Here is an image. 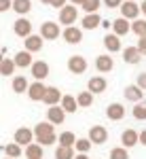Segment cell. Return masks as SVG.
Returning <instances> with one entry per match:
<instances>
[{
    "label": "cell",
    "mask_w": 146,
    "mask_h": 159,
    "mask_svg": "<svg viewBox=\"0 0 146 159\" xmlns=\"http://www.w3.org/2000/svg\"><path fill=\"white\" fill-rule=\"evenodd\" d=\"M34 138H36L38 144H42V147H51V144H55L57 136H55V127H53V123H51V121L38 123L36 127H34Z\"/></svg>",
    "instance_id": "cell-1"
},
{
    "label": "cell",
    "mask_w": 146,
    "mask_h": 159,
    "mask_svg": "<svg viewBox=\"0 0 146 159\" xmlns=\"http://www.w3.org/2000/svg\"><path fill=\"white\" fill-rule=\"evenodd\" d=\"M119 9H121V17H125V19H138V15L142 13L140 4L135 0H123V4Z\"/></svg>",
    "instance_id": "cell-2"
},
{
    "label": "cell",
    "mask_w": 146,
    "mask_h": 159,
    "mask_svg": "<svg viewBox=\"0 0 146 159\" xmlns=\"http://www.w3.org/2000/svg\"><path fill=\"white\" fill-rule=\"evenodd\" d=\"M76 17H78V9H76L74 4H66V7L60 9V24L72 25L74 21H76Z\"/></svg>",
    "instance_id": "cell-3"
},
{
    "label": "cell",
    "mask_w": 146,
    "mask_h": 159,
    "mask_svg": "<svg viewBox=\"0 0 146 159\" xmlns=\"http://www.w3.org/2000/svg\"><path fill=\"white\" fill-rule=\"evenodd\" d=\"M61 36H64V40L68 45H78L83 40V30L76 28V25H66V30L61 32Z\"/></svg>",
    "instance_id": "cell-4"
},
{
    "label": "cell",
    "mask_w": 146,
    "mask_h": 159,
    "mask_svg": "<svg viewBox=\"0 0 146 159\" xmlns=\"http://www.w3.org/2000/svg\"><path fill=\"white\" fill-rule=\"evenodd\" d=\"M60 34H61L60 24H55V21H45V24L40 25V36L45 38V40H55Z\"/></svg>",
    "instance_id": "cell-5"
},
{
    "label": "cell",
    "mask_w": 146,
    "mask_h": 159,
    "mask_svg": "<svg viewBox=\"0 0 146 159\" xmlns=\"http://www.w3.org/2000/svg\"><path fill=\"white\" fill-rule=\"evenodd\" d=\"M45 91H47V85H45L42 81H34L32 85L28 87V98L32 100V102H42Z\"/></svg>",
    "instance_id": "cell-6"
},
{
    "label": "cell",
    "mask_w": 146,
    "mask_h": 159,
    "mask_svg": "<svg viewBox=\"0 0 146 159\" xmlns=\"http://www.w3.org/2000/svg\"><path fill=\"white\" fill-rule=\"evenodd\" d=\"M93 144H104L106 140H108V129L104 127V125H93L91 129H89V136H87Z\"/></svg>",
    "instance_id": "cell-7"
},
{
    "label": "cell",
    "mask_w": 146,
    "mask_h": 159,
    "mask_svg": "<svg viewBox=\"0 0 146 159\" xmlns=\"http://www.w3.org/2000/svg\"><path fill=\"white\" fill-rule=\"evenodd\" d=\"M66 110L61 108L60 104H55V106H49V110H47V121H51L53 125H61V123L66 121Z\"/></svg>",
    "instance_id": "cell-8"
},
{
    "label": "cell",
    "mask_w": 146,
    "mask_h": 159,
    "mask_svg": "<svg viewBox=\"0 0 146 159\" xmlns=\"http://www.w3.org/2000/svg\"><path fill=\"white\" fill-rule=\"evenodd\" d=\"M13 32H15L19 38H28L30 34H32V24H30L25 17H19V19L13 24Z\"/></svg>",
    "instance_id": "cell-9"
},
{
    "label": "cell",
    "mask_w": 146,
    "mask_h": 159,
    "mask_svg": "<svg viewBox=\"0 0 146 159\" xmlns=\"http://www.w3.org/2000/svg\"><path fill=\"white\" fill-rule=\"evenodd\" d=\"M30 72H32V76H34L36 81H45V79L49 76V64L42 61V60H38V61H34V64L30 66Z\"/></svg>",
    "instance_id": "cell-10"
},
{
    "label": "cell",
    "mask_w": 146,
    "mask_h": 159,
    "mask_svg": "<svg viewBox=\"0 0 146 159\" xmlns=\"http://www.w3.org/2000/svg\"><path fill=\"white\" fill-rule=\"evenodd\" d=\"M106 87H108V81H106L104 76H91V79L87 81V89H89L93 96H95V93H104Z\"/></svg>",
    "instance_id": "cell-11"
},
{
    "label": "cell",
    "mask_w": 146,
    "mask_h": 159,
    "mask_svg": "<svg viewBox=\"0 0 146 159\" xmlns=\"http://www.w3.org/2000/svg\"><path fill=\"white\" fill-rule=\"evenodd\" d=\"M17 144H21V147H28V144H32L34 142V129H28V127H19L17 132H15V138H13Z\"/></svg>",
    "instance_id": "cell-12"
},
{
    "label": "cell",
    "mask_w": 146,
    "mask_h": 159,
    "mask_svg": "<svg viewBox=\"0 0 146 159\" xmlns=\"http://www.w3.org/2000/svg\"><path fill=\"white\" fill-rule=\"evenodd\" d=\"M68 70L72 74H83L87 70V60L83 55H72V57L68 60Z\"/></svg>",
    "instance_id": "cell-13"
},
{
    "label": "cell",
    "mask_w": 146,
    "mask_h": 159,
    "mask_svg": "<svg viewBox=\"0 0 146 159\" xmlns=\"http://www.w3.org/2000/svg\"><path fill=\"white\" fill-rule=\"evenodd\" d=\"M95 68H97V72H102V74L112 72V68H114V60L110 57L108 53L97 55V57H95Z\"/></svg>",
    "instance_id": "cell-14"
},
{
    "label": "cell",
    "mask_w": 146,
    "mask_h": 159,
    "mask_svg": "<svg viewBox=\"0 0 146 159\" xmlns=\"http://www.w3.org/2000/svg\"><path fill=\"white\" fill-rule=\"evenodd\" d=\"M121 144L125 148H131L135 144H140V132H135V129H125L121 134Z\"/></svg>",
    "instance_id": "cell-15"
},
{
    "label": "cell",
    "mask_w": 146,
    "mask_h": 159,
    "mask_svg": "<svg viewBox=\"0 0 146 159\" xmlns=\"http://www.w3.org/2000/svg\"><path fill=\"white\" fill-rule=\"evenodd\" d=\"M125 100L127 102H142L144 100V89L138 85H127L125 87Z\"/></svg>",
    "instance_id": "cell-16"
},
{
    "label": "cell",
    "mask_w": 146,
    "mask_h": 159,
    "mask_svg": "<svg viewBox=\"0 0 146 159\" xmlns=\"http://www.w3.org/2000/svg\"><path fill=\"white\" fill-rule=\"evenodd\" d=\"M15 66L17 68H30L32 64H34V60H32V53L28 49H24V51H19V53H15Z\"/></svg>",
    "instance_id": "cell-17"
},
{
    "label": "cell",
    "mask_w": 146,
    "mask_h": 159,
    "mask_svg": "<svg viewBox=\"0 0 146 159\" xmlns=\"http://www.w3.org/2000/svg\"><path fill=\"white\" fill-rule=\"evenodd\" d=\"M123 60H125V64H140V60H142V53H140V49L138 47H125L123 49Z\"/></svg>",
    "instance_id": "cell-18"
},
{
    "label": "cell",
    "mask_w": 146,
    "mask_h": 159,
    "mask_svg": "<svg viewBox=\"0 0 146 159\" xmlns=\"http://www.w3.org/2000/svg\"><path fill=\"white\" fill-rule=\"evenodd\" d=\"M42 102H45L47 106H55V104H60V102H61V91L57 89V87H47Z\"/></svg>",
    "instance_id": "cell-19"
},
{
    "label": "cell",
    "mask_w": 146,
    "mask_h": 159,
    "mask_svg": "<svg viewBox=\"0 0 146 159\" xmlns=\"http://www.w3.org/2000/svg\"><path fill=\"white\" fill-rule=\"evenodd\" d=\"M106 117H108L110 121H121L123 117H125V108H123V104H119V102L108 104V108H106Z\"/></svg>",
    "instance_id": "cell-20"
},
{
    "label": "cell",
    "mask_w": 146,
    "mask_h": 159,
    "mask_svg": "<svg viewBox=\"0 0 146 159\" xmlns=\"http://www.w3.org/2000/svg\"><path fill=\"white\" fill-rule=\"evenodd\" d=\"M129 30H131V25H129V19H125V17H119V19L112 21V32H114L117 36L129 34Z\"/></svg>",
    "instance_id": "cell-21"
},
{
    "label": "cell",
    "mask_w": 146,
    "mask_h": 159,
    "mask_svg": "<svg viewBox=\"0 0 146 159\" xmlns=\"http://www.w3.org/2000/svg\"><path fill=\"white\" fill-rule=\"evenodd\" d=\"M42 40H45V38L40 36V34H30V36L24 40V43H25V49L30 51V53H36V51L42 49Z\"/></svg>",
    "instance_id": "cell-22"
},
{
    "label": "cell",
    "mask_w": 146,
    "mask_h": 159,
    "mask_svg": "<svg viewBox=\"0 0 146 159\" xmlns=\"http://www.w3.org/2000/svg\"><path fill=\"white\" fill-rule=\"evenodd\" d=\"M104 47L108 49V53L121 51V36H117L114 32H112V34H106V36H104Z\"/></svg>",
    "instance_id": "cell-23"
},
{
    "label": "cell",
    "mask_w": 146,
    "mask_h": 159,
    "mask_svg": "<svg viewBox=\"0 0 146 159\" xmlns=\"http://www.w3.org/2000/svg\"><path fill=\"white\" fill-rule=\"evenodd\" d=\"M81 25H83V30H95L97 25H102V17L97 13H87L83 17V21H81Z\"/></svg>",
    "instance_id": "cell-24"
},
{
    "label": "cell",
    "mask_w": 146,
    "mask_h": 159,
    "mask_svg": "<svg viewBox=\"0 0 146 159\" xmlns=\"http://www.w3.org/2000/svg\"><path fill=\"white\" fill-rule=\"evenodd\" d=\"M32 9V0H13V11L17 13V15H28Z\"/></svg>",
    "instance_id": "cell-25"
},
{
    "label": "cell",
    "mask_w": 146,
    "mask_h": 159,
    "mask_svg": "<svg viewBox=\"0 0 146 159\" xmlns=\"http://www.w3.org/2000/svg\"><path fill=\"white\" fill-rule=\"evenodd\" d=\"M25 157L28 159H42V144L38 142H32L25 147Z\"/></svg>",
    "instance_id": "cell-26"
},
{
    "label": "cell",
    "mask_w": 146,
    "mask_h": 159,
    "mask_svg": "<svg viewBox=\"0 0 146 159\" xmlns=\"http://www.w3.org/2000/svg\"><path fill=\"white\" fill-rule=\"evenodd\" d=\"M61 108L66 112H76L78 110V102L74 96H61Z\"/></svg>",
    "instance_id": "cell-27"
},
{
    "label": "cell",
    "mask_w": 146,
    "mask_h": 159,
    "mask_svg": "<svg viewBox=\"0 0 146 159\" xmlns=\"http://www.w3.org/2000/svg\"><path fill=\"white\" fill-rule=\"evenodd\" d=\"M15 60H11V57H4V60L0 61V74L2 76H11L13 72H15Z\"/></svg>",
    "instance_id": "cell-28"
},
{
    "label": "cell",
    "mask_w": 146,
    "mask_h": 159,
    "mask_svg": "<svg viewBox=\"0 0 146 159\" xmlns=\"http://www.w3.org/2000/svg\"><path fill=\"white\" fill-rule=\"evenodd\" d=\"M28 79L25 76H15L13 79V91L15 93H28Z\"/></svg>",
    "instance_id": "cell-29"
},
{
    "label": "cell",
    "mask_w": 146,
    "mask_h": 159,
    "mask_svg": "<svg viewBox=\"0 0 146 159\" xmlns=\"http://www.w3.org/2000/svg\"><path fill=\"white\" fill-rule=\"evenodd\" d=\"M76 102H78V108H89L91 104H93V93L87 89V91H81L78 93V98H76Z\"/></svg>",
    "instance_id": "cell-30"
},
{
    "label": "cell",
    "mask_w": 146,
    "mask_h": 159,
    "mask_svg": "<svg viewBox=\"0 0 146 159\" xmlns=\"http://www.w3.org/2000/svg\"><path fill=\"white\" fill-rule=\"evenodd\" d=\"M131 115H134V119H138V121H146V102L144 100L142 102H135Z\"/></svg>",
    "instance_id": "cell-31"
},
{
    "label": "cell",
    "mask_w": 146,
    "mask_h": 159,
    "mask_svg": "<svg viewBox=\"0 0 146 159\" xmlns=\"http://www.w3.org/2000/svg\"><path fill=\"white\" fill-rule=\"evenodd\" d=\"M4 153H7V157H13V159H17V157H21V144H17L15 140H13L11 144H7L4 147Z\"/></svg>",
    "instance_id": "cell-32"
},
{
    "label": "cell",
    "mask_w": 146,
    "mask_h": 159,
    "mask_svg": "<svg viewBox=\"0 0 146 159\" xmlns=\"http://www.w3.org/2000/svg\"><path fill=\"white\" fill-rule=\"evenodd\" d=\"M131 32H134L135 36H146V19H134V24H131Z\"/></svg>",
    "instance_id": "cell-33"
},
{
    "label": "cell",
    "mask_w": 146,
    "mask_h": 159,
    "mask_svg": "<svg viewBox=\"0 0 146 159\" xmlns=\"http://www.w3.org/2000/svg\"><path fill=\"white\" fill-rule=\"evenodd\" d=\"M55 159H74V147H57Z\"/></svg>",
    "instance_id": "cell-34"
},
{
    "label": "cell",
    "mask_w": 146,
    "mask_h": 159,
    "mask_svg": "<svg viewBox=\"0 0 146 159\" xmlns=\"http://www.w3.org/2000/svg\"><path fill=\"white\" fill-rule=\"evenodd\" d=\"M91 147H93V142H91L89 138H78V140L74 142V148H76L78 153H89Z\"/></svg>",
    "instance_id": "cell-35"
},
{
    "label": "cell",
    "mask_w": 146,
    "mask_h": 159,
    "mask_svg": "<svg viewBox=\"0 0 146 159\" xmlns=\"http://www.w3.org/2000/svg\"><path fill=\"white\" fill-rule=\"evenodd\" d=\"M60 140V147H74V142H76V136L72 132H64V134L57 138Z\"/></svg>",
    "instance_id": "cell-36"
},
{
    "label": "cell",
    "mask_w": 146,
    "mask_h": 159,
    "mask_svg": "<svg viewBox=\"0 0 146 159\" xmlns=\"http://www.w3.org/2000/svg\"><path fill=\"white\" fill-rule=\"evenodd\" d=\"M100 7H102V0H85V2L81 4V9L85 13H97Z\"/></svg>",
    "instance_id": "cell-37"
},
{
    "label": "cell",
    "mask_w": 146,
    "mask_h": 159,
    "mask_svg": "<svg viewBox=\"0 0 146 159\" xmlns=\"http://www.w3.org/2000/svg\"><path fill=\"white\" fill-rule=\"evenodd\" d=\"M110 159H129V153H127V148L121 144V147L110 151Z\"/></svg>",
    "instance_id": "cell-38"
},
{
    "label": "cell",
    "mask_w": 146,
    "mask_h": 159,
    "mask_svg": "<svg viewBox=\"0 0 146 159\" xmlns=\"http://www.w3.org/2000/svg\"><path fill=\"white\" fill-rule=\"evenodd\" d=\"M104 2V7H108V9H119L123 4V0H102Z\"/></svg>",
    "instance_id": "cell-39"
},
{
    "label": "cell",
    "mask_w": 146,
    "mask_h": 159,
    "mask_svg": "<svg viewBox=\"0 0 146 159\" xmlns=\"http://www.w3.org/2000/svg\"><path fill=\"white\" fill-rule=\"evenodd\" d=\"M13 9V0H0V13Z\"/></svg>",
    "instance_id": "cell-40"
},
{
    "label": "cell",
    "mask_w": 146,
    "mask_h": 159,
    "mask_svg": "<svg viewBox=\"0 0 146 159\" xmlns=\"http://www.w3.org/2000/svg\"><path fill=\"white\" fill-rule=\"evenodd\" d=\"M135 85L142 87V89L146 91V72H140V74H138V83H135Z\"/></svg>",
    "instance_id": "cell-41"
},
{
    "label": "cell",
    "mask_w": 146,
    "mask_h": 159,
    "mask_svg": "<svg viewBox=\"0 0 146 159\" xmlns=\"http://www.w3.org/2000/svg\"><path fill=\"white\" fill-rule=\"evenodd\" d=\"M138 49H140L142 55H146V36H140V40H138Z\"/></svg>",
    "instance_id": "cell-42"
},
{
    "label": "cell",
    "mask_w": 146,
    "mask_h": 159,
    "mask_svg": "<svg viewBox=\"0 0 146 159\" xmlns=\"http://www.w3.org/2000/svg\"><path fill=\"white\" fill-rule=\"evenodd\" d=\"M51 7H55V9H61V7H66V0H51Z\"/></svg>",
    "instance_id": "cell-43"
},
{
    "label": "cell",
    "mask_w": 146,
    "mask_h": 159,
    "mask_svg": "<svg viewBox=\"0 0 146 159\" xmlns=\"http://www.w3.org/2000/svg\"><path fill=\"white\" fill-rule=\"evenodd\" d=\"M140 144H144V147H146V129L140 132Z\"/></svg>",
    "instance_id": "cell-44"
},
{
    "label": "cell",
    "mask_w": 146,
    "mask_h": 159,
    "mask_svg": "<svg viewBox=\"0 0 146 159\" xmlns=\"http://www.w3.org/2000/svg\"><path fill=\"white\" fill-rule=\"evenodd\" d=\"M74 159H89V157H87V153H78V155H74Z\"/></svg>",
    "instance_id": "cell-45"
},
{
    "label": "cell",
    "mask_w": 146,
    "mask_h": 159,
    "mask_svg": "<svg viewBox=\"0 0 146 159\" xmlns=\"http://www.w3.org/2000/svg\"><path fill=\"white\" fill-rule=\"evenodd\" d=\"M70 2H72L74 7H81V4H83V2H85V0H70Z\"/></svg>",
    "instance_id": "cell-46"
},
{
    "label": "cell",
    "mask_w": 146,
    "mask_h": 159,
    "mask_svg": "<svg viewBox=\"0 0 146 159\" xmlns=\"http://www.w3.org/2000/svg\"><path fill=\"white\" fill-rule=\"evenodd\" d=\"M140 9H142V13H144V15H146V0H144V2H142V4H140Z\"/></svg>",
    "instance_id": "cell-47"
},
{
    "label": "cell",
    "mask_w": 146,
    "mask_h": 159,
    "mask_svg": "<svg viewBox=\"0 0 146 159\" xmlns=\"http://www.w3.org/2000/svg\"><path fill=\"white\" fill-rule=\"evenodd\" d=\"M40 2H42V4H51V0H40Z\"/></svg>",
    "instance_id": "cell-48"
},
{
    "label": "cell",
    "mask_w": 146,
    "mask_h": 159,
    "mask_svg": "<svg viewBox=\"0 0 146 159\" xmlns=\"http://www.w3.org/2000/svg\"><path fill=\"white\" fill-rule=\"evenodd\" d=\"M2 60H4V57H2V49H0V61H2Z\"/></svg>",
    "instance_id": "cell-49"
},
{
    "label": "cell",
    "mask_w": 146,
    "mask_h": 159,
    "mask_svg": "<svg viewBox=\"0 0 146 159\" xmlns=\"http://www.w3.org/2000/svg\"><path fill=\"white\" fill-rule=\"evenodd\" d=\"M7 159H13V157H7Z\"/></svg>",
    "instance_id": "cell-50"
},
{
    "label": "cell",
    "mask_w": 146,
    "mask_h": 159,
    "mask_svg": "<svg viewBox=\"0 0 146 159\" xmlns=\"http://www.w3.org/2000/svg\"><path fill=\"white\" fill-rule=\"evenodd\" d=\"M135 2H138V0H135Z\"/></svg>",
    "instance_id": "cell-51"
}]
</instances>
